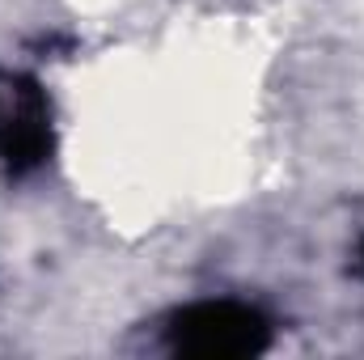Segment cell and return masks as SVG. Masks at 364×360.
Listing matches in <instances>:
<instances>
[{
    "mask_svg": "<svg viewBox=\"0 0 364 360\" xmlns=\"http://www.w3.org/2000/svg\"><path fill=\"white\" fill-rule=\"evenodd\" d=\"M170 348L199 360H237L267 348V322L237 301H203L182 309L170 327Z\"/></svg>",
    "mask_w": 364,
    "mask_h": 360,
    "instance_id": "1",
    "label": "cell"
},
{
    "mask_svg": "<svg viewBox=\"0 0 364 360\" xmlns=\"http://www.w3.org/2000/svg\"><path fill=\"white\" fill-rule=\"evenodd\" d=\"M51 149L47 132V102L34 81L0 77V162L13 174H26L43 166Z\"/></svg>",
    "mask_w": 364,
    "mask_h": 360,
    "instance_id": "2",
    "label": "cell"
},
{
    "mask_svg": "<svg viewBox=\"0 0 364 360\" xmlns=\"http://www.w3.org/2000/svg\"><path fill=\"white\" fill-rule=\"evenodd\" d=\"M360 263H364V250H360Z\"/></svg>",
    "mask_w": 364,
    "mask_h": 360,
    "instance_id": "3",
    "label": "cell"
}]
</instances>
